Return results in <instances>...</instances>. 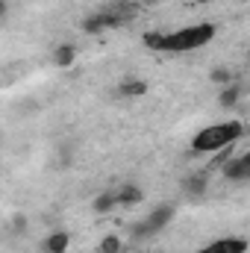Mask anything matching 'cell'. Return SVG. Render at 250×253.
Listing matches in <instances>:
<instances>
[{"instance_id": "cell-18", "label": "cell", "mask_w": 250, "mask_h": 253, "mask_svg": "<svg viewBox=\"0 0 250 253\" xmlns=\"http://www.w3.org/2000/svg\"><path fill=\"white\" fill-rule=\"evenodd\" d=\"M153 3H156V0H141V6H153Z\"/></svg>"}, {"instance_id": "cell-9", "label": "cell", "mask_w": 250, "mask_h": 253, "mask_svg": "<svg viewBox=\"0 0 250 253\" xmlns=\"http://www.w3.org/2000/svg\"><path fill=\"white\" fill-rule=\"evenodd\" d=\"M68 245H71V236H68L65 230H56V233H50V236L44 239L42 251L44 253H65L68 251Z\"/></svg>"}, {"instance_id": "cell-17", "label": "cell", "mask_w": 250, "mask_h": 253, "mask_svg": "<svg viewBox=\"0 0 250 253\" xmlns=\"http://www.w3.org/2000/svg\"><path fill=\"white\" fill-rule=\"evenodd\" d=\"M0 18H6V3L0 0Z\"/></svg>"}, {"instance_id": "cell-15", "label": "cell", "mask_w": 250, "mask_h": 253, "mask_svg": "<svg viewBox=\"0 0 250 253\" xmlns=\"http://www.w3.org/2000/svg\"><path fill=\"white\" fill-rule=\"evenodd\" d=\"M74 56H77V50H74L71 44L56 47V65H71V62H74Z\"/></svg>"}, {"instance_id": "cell-2", "label": "cell", "mask_w": 250, "mask_h": 253, "mask_svg": "<svg viewBox=\"0 0 250 253\" xmlns=\"http://www.w3.org/2000/svg\"><path fill=\"white\" fill-rule=\"evenodd\" d=\"M135 15H138V3H132V0H115V3L97 9L94 15H88V18L83 21V30H85L88 36H100V33H106V30H115V27L129 24Z\"/></svg>"}, {"instance_id": "cell-16", "label": "cell", "mask_w": 250, "mask_h": 253, "mask_svg": "<svg viewBox=\"0 0 250 253\" xmlns=\"http://www.w3.org/2000/svg\"><path fill=\"white\" fill-rule=\"evenodd\" d=\"M12 227H15V230H18V233H24V230H27V218H24V215H18V218H15V224H12Z\"/></svg>"}, {"instance_id": "cell-13", "label": "cell", "mask_w": 250, "mask_h": 253, "mask_svg": "<svg viewBox=\"0 0 250 253\" xmlns=\"http://www.w3.org/2000/svg\"><path fill=\"white\" fill-rule=\"evenodd\" d=\"M209 80H212V83H218V85H230V83L236 80V71H233V68H227V65H218V68H212V71H209Z\"/></svg>"}, {"instance_id": "cell-4", "label": "cell", "mask_w": 250, "mask_h": 253, "mask_svg": "<svg viewBox=\"0 0 250 253\" xmlns=\"http://www.w3.org/2000/svg\"><path fill=\"white\" fill-rule=\"evenodd\" d=\"M174 215H177V209H174V203H159L144 221H135L132 227H129V236L138 242V239H147V236H156L159 230H165L171 221H174Z\"/></svg>"}, {"instance_id": "cell-11", "label": "cell", "mask_w": 250, "mask_h": 253, "mask_svg": "<svg viewBox=\"0 0 250 253\" xmlns=\"http://www.w3.org/2000/svg\"><path fill=\"white\" fill-rule=\"evenodd\" d=\"M115 197H118V206H135V203H141L144 191H141V186H135V183H126L124 189L115 191Z\"/></svg>"}, {"instance_id": "cell-8", "label": "cell", "mask_w": 250, "mask_h": 253, "mask_svg": "<svg viewBox=\"0 0 250 253\" xmlns=\"http://www.w3.org/2000/svg\"><path fill=\"white\" fill-rule=\"evenodd\" d=\"M242 91H245V85H242L239 80H233L230 85H224V91H221L218 103H221L224 109H233V106H239V100H242Z\"/></svg>"}, {"instance_id": "cell-14", "label": "cell", "mask_w": 250, "mask_h": 253, "mask_svg": "<svg viewBox=\"0 0 250 253\" xmlns=\"http://www.w3.org/2000/svg\"><path fill=\"white\" fill-rule=\"evenodd\" d=\"M100 253H121L124 251V245H121V239L118 236H106L103 242H100V248H97Z\"/></svg>"}, {"instance_id": "cell-10", "label": "cell", "mask_w": 250, "mask_h": 253, "mask_svg": "<svg viewBox=\"0 0 250 253\" xmlns=\"http://www.w3.org/2000/svg\"><path fill=\"white\" fill-rule=\"evenodd\" d=\"M118 94L121 97H144L147 94V83L144 80H135V77H126V80H121V85H118Z\"/></svg>"}, {"instance_id": "cell-1", "label": "cell", "mask_w": 250, "mask_h": 253, "mask_svg": "<svg viewBox=\"0 0 250 253\" xmlns=\"http://www.w3.org/2000/svg\"><path fill=\"white\" fill-rule=\"evenodd\" d=\"M215 24H191L174 33H144V47L159 53H188L215 39Z\"/></svg>"}, {"instance_id": "cell-3", "label": "cell", "mask_w": 250, "mask_h": 253, "mask_svg": "<svg viewBox=\"0 0 250 253\" xmlns=\"http://www.w3.org/2000/svg\"><path fill=\"white\" fill-rule=\"evenodd\" d=\"M245 135V124L242 121H224V124L203 126L194 138H191V153H215L221 147L236 144Z\"/></svg>"}, {"instance_id": "cell-6", "label": "cell", "mask_w": 250, "mask_h": 253, "mask_svg": "<svg viewBox=\"0 0 250 253\" xmlns=\"http://www.w3.org/2000/svg\"><path fill=\"white\" fill-rule=\"evenodd\" d=\"M197 253H248V239L242 236H227V239H215Z\"/></svg>"}, {"instance_id": "cell-12", "label": "cell", "mask_w": 250, "mask_h": 253, "mask_svg": "<svg viewBox=\"0 0 250 253\" xmlns=\"http://www.w3.org/2000/svg\"><path fill=\"white\" fill-rule=\"evenodd\" d=\"M91 206H94V212H97V215H109V212L118 206V197H115V191H100V194L94 197V203H91Z\"/></svg>"}, {"instance_id": "cell-5", "label": "cell", "mask_w": 250, "mask_h": 253, "mask_svg": "<svg viewBox=\"0 0 250 253\" xmlns=\"http://www.w3.org/2000/svg\"><path fill=\"white\" fill-rule=\"evenodd\" d=\"M221 174H224L230 183H248L250 180V153L230 156V159L221 165Z\"/></svg>"}, {"instance_id": "cell-7", "label": "cell", "mask_w": 250, "mask_h": 253, "mask_svg": "<svg viewBox=\"0 0 250 253\" xmlns=\"http://www.w3.org/2000/svg\"><path fill=\"white\" fill-rule=\"evenodd\" d=\"M183 189H186L188 197H203L206 191H209V174L206 171H197V174H191L183 180Z\"/></svg>"}]
</instances>
